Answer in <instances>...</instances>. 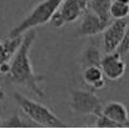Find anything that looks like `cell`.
<instances>
[{
  "mask_svg": "<svg viewBox=\"0 0 129 129\" xmlns=\"http://www.w3.org/2000/svg\"><path fill=\"white\" fill-rule=\"evenodd\" d=\"M83 80L88 86H90L93 90H100L105 86V78L104 74L98 65L86 67L83 69Z\"/></svg>",
  "mask_w": 129,
  "mask_h": 129,
  "instance_id": "obj_10",
  "label": "cell"
},
{
  "mask_svg": "<svg viewBox=\"0 0 129 129\" xmlns=\"http://www.w3.org/2000/svg\"><path fill=\"white\" fill-rule=\"evenodd\" d=\"M113 0H89L88 9L91 10L95 15H98L104 21H112L109 15V8Z\"/></svg>",
  "mask_w": 129,
  "mask_h": 129,
  "instance_id": "obj_11",
  "label": "cell"
},
{
  "mask_svg": "<svg viewBox=\"0 0 129 129\" xmlns=\"http://www.w3.org/2000/svg\"><path fill=\"white\" fill-rule=\"evenodd\" d=\"M99 67L104 74V78L109 80H118L123 78L127 70V65L123 60V56L117 50L107 53V55L102 56Z\"/></svg>",
  "mask_w": 129,
  "mask_h": 129,
  "instance_id": "obj_5",
  "label": "cell"
},
{
  "mask_svg": "<svg viewBox=\"0 0 129 129\" xmlns=\"http://www.w3.org/2000/svg\"><path fill=\"white\" fill-rule=\"evenodd\" d=\"M61 1L63 0H43L39 4H37L29 13V15L9 33V38L23 35L24 33H26L30 29H34L35 26H40L49 23L50 18L58 10Z\"/></svg>",
  "mask_w": 129,
  "mask_h": 129,
  "instance_id": "obj_3",
  "label": "cell"
},
{
  "mask_svg": "<svg viewBox=\"0 0 129 129\" xmlns=\"http://www.w3.org/2000/svg\"><path fill=\"white\" fill-rule=\"evenodd\" d=\"M14 100L16 102L20 110L24 113V115L37 127H48V128L67 127L65 123L61 122L48 107L24 96L19 91L14 93Z\"/></svg>",
  "mask_w": 129,
  "mask_h": 129,
  "instance_id": "obj_2",
  "label": "cell"
},
{
  "mask_svg": "<svg viewBox=\"0 0 129 129\" xmlns=\"http://www.w3.org/2000/svg\"><path fill=\"white\" fill-rule=\"evenodd\" d=\"M84 1H86V3H88V1H89V0H84Z\"/></svg>",
  "mask_w": 129,
  "mask_h": 129,
  "instance_id": "obj_21",
  "label": "cell"
},
{
  "mask_svg": "<svg viewBox=\"0 0 129 129\" xmlns=\"http://www.w3.org/2000/svg\"><path fill=\"white\" fill-rule=\"evenodd\" d=\"M117 51H118L122 56L129 54V28L128 26H127L125 33H124V35H123L120 43H119L118 48H117Z\"/></svg>",
  "mask_w": 129,
  "mask_h": 129,
  "instance_id": "obj_16",
  "label": "cell"
},
{
  "mask_svg": "<svg viewBox=\"0 0 129 129\" xmlns=\"http://www.w3.org/2000/svg\"><path fill=\"white\" fill-rule=\"evenodd\" d=\"M103 115H105L107 118H109L110 120L115 122L117 124L120 125V128L129 127V113L128 109L124 104L112 100L108 102L107 104H104L102 107V112Z\"/></svg>",
  "mask_w": 129,
  "mask_h": 129,
  "instance_id": "obj_9",
  "label": "cell"
},
{
  "mask_svg": "<svg viewBox=\"0 0 129 129\" xmlns=\"http://www.w3.org/2000/svg\"><path fill=\"white\" fill-rule=\"evenodd\" d=\"M35 38H37V33L34 29H30L23 34L21 43L10 59V70L8 75L11 83L24 86L28 90L35 93L38 96L44 98V91L40 88V83L45 80V77L38 75L34 72L30 60V51L33 44L35 42Z\"/></svg>",
  "mask_w": 129,
  "mask_h": 129,
  "instance_id": "obj_1",
  "label": "cell"
},
{
  "mask_svg": "<svg viewBox=\"0 0 129 129\" xmlns=\"http://www.w3.org/2000/svg\"><path fill=\"white\" fill-rule=\"evenodd\" d=\"M4 96H5V95H4V91H3V89H1V86H0V100H3Z\"/></svg>",
  "mask_w": 129,
  "mask_h": 129,
  "instance_id": "obj_19",
  "label": "cell"
},
{
  "mask_svg": "<svg viewBox=\"0 0 129 129\" xmlns=\"http://www.w3.org/2000/svg\"><path fill=\"white\" fill-rule=\"evenodd\" d=\"M113 1H119V3H124V4H129V0H113Z\"/></svg>",
  "mask_w": 129,
  "mask_h": 129,
  "instance_id": "obj_20",
  "label": "cell"
},
{
  "mask_svg": "<svg viewBox=\"0 0 129 129\" xmlns=\"http://www.w3.org/2000/svg\"><path fill=\"white\" fill-rule=\"evenodd\" d=\"M70 107L74 112L96 117L102 112L100 99L90 90H73L70 94Z\"/></svg>",
  "mask_w": 129,
  "mask_h": 129,
  "instance_id": "obj_4",
  "label": "cell"
},
{
  "mask_svg": "<svg viewBox=\"0 0 129 129\" xmlns=\"http://www.w3.org/2000/svg\"><path fill=\"white\" fill-rule=\"evenodd\" d=\"M100 60H102V54H100L99 49L94 45H89L84 50V53L82 54L80 67H82V69H84L86 67H91V65L99 67Z\"/></svg>",
  "mask_w": 129,
  "mask_h": 129,
  "instance_id": "obj_12",
  "label": "cell"
},
{
  "mask_svg": "<svg viewBox=\"0 0 129 129\" xmlns=\"http://www.w3.org/2000/svg\"><path fill=\"white\" fill-rule=\"evenodd\" d=\"M128 24L125 19H113L103 31V48L105 53L115 51Z\"/></svg>",
  "mask_w": 129,
  "mask_h": 129,
  "instance_id": "obj_6",
  "label": "cell"
},
{
  "mask_svg": "<svg viewBox=\"0 0 129 129\" xmlns=\"http://www.w3.org/2000/svg\"><path fill=\"white\" fill-rule=\"evenodd\" d=\"M13 55H14V54L6 48L5 43H4V42H0V67H1L4 63L10 61V59H11Z\"/></svg>",
  "mask_w": 129,
  "mask_h": 129,
  "instance_id": "obj_17",
  "label": "cell"
},
{
  "mask_svg": "<svg viewBox=\"0 0 129 129\" xmlns=\"http://www.w3.org/2000/svg\"><path fill=\"white\" fill-rule=\"evenodd\" d=\"M49 23H50L53 26H56V28H61V26L65 24L64 20H63V18H61V15H60V13H59L58 10L53 14V16L50 18Z\"/></svg>",
  "mask_w": 129,
  "mask_h": 129,
  "instance_id": "obj_18",
  "label": "cell"
},
{
  "mask_svg": "<svg viewBox=\"0 0 129 129\" xmlns=\"http://www.w3.org/2000/svg\"><path fill=\"white\" fill-rule=\"evenodd\" d=\"M109 15L112 19H125L129 16V4L112 1L109 8Z\"/></svg>",
  "mask_w": 129,
  "mask_h": 129,
  "instance_id": "obj_13",
  "label": "cell"
},
{
  "mask_svg": "<svg viewBox=\"0 0 129 129\" xmlns=\"http://www.w3.org/2000/svg\"><path fill=\"white\" fill-rule=\"evenodd\" d=\"M82 16H83V19L78 28L79 37H96V35L102 34L104 31V29L108 26V24L110 23V21L102 20L98 15H95L89 9H86Z\"/></svg>",
  "mask_w": 129,
  "mask_h": 129,
  "instance_id": "obj_7",
  "label": "cell"
},
{
  "mask_svg": "<svg viewBox=\"0 0 129 129\" xmlns=\"http://www.w3.org/2000/svg\"><path fill=\"white\" fill-rule=\"evenodd\" d=\"M88 9V3L84 0H63L58 8L65 24L75 23Z\"/></svg>",
  "mask_w": 129,
  "mask_h": 129,
  "instance_id": "obj_8",
  "label": "cell"
},
{
  "mask_svg": "<svg viewBox=\"0 0 129 129\" xmlns=\"http://www.w3.org/2000/svg\"><path fill=\"white\" fill-rule=\"evenodd\" d=\"M95 127H99V128H120L119 124H117L115 122L110 120L109 118H107V117L103 115L102 113H99V114L96 115Z\"/></svg>",
  "mask_w": 129,
  "mask_h": 129,
  "instance_id": "obj_15",
  "label": "cell"
},
{
  "mask_svg": "<svg viewBox=\"0 0 129 129\" xmlns=\"http://www.w3.org/2000/svg\"><path fill=\"white\" fill-rule=\"evenodd\" d=\"M25 125H28V124H25L20 119V117H19L18 113H15L14 115L9 117L4 122H0V127H11V128H16L18 127V128H21V127H25Z\"/></svg>",
  "mask_w": 129,
  "mask_h": 129,
  "instance_id": "obj_14",
  "label": "cell"
}]
</instances>
